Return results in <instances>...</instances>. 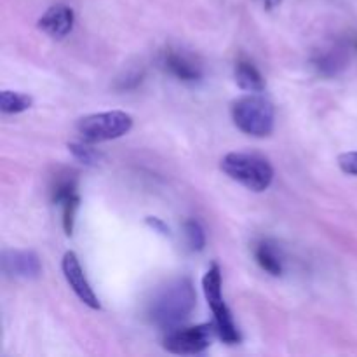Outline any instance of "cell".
<instances>
[{
  "instance_id": "8fae6325",
  "label": "cell",
  "mask_w": 357,
  "mask_h": 357,
  "mask_svg": "<svg viewBox=\"0 0 357 357\" xmlns=\"http://www.w3.org/2000/svg\"><path fill=\"white\" fill-rule=\"evenodd\" d=\"M349 56L347 51L340 45H335V47H326L321 49V51L316 52L314 56V66L319 70L323 75H337L342 70L347 66Z\"/></svg>"
},
{
  "instance_id": "6da1fadb",
  "label": "cell",
  "mask_w": 357,
  "mask_h": 357,
  "mask_svg": "<svg viewBox=\"0 0 357 357\" xmlns=\"http://www.w3.org/2000/svg\"><path fill=\"white\" fill-rule=\"evenodd\" d=\"M197 295L190 279L181 278L167 282L149 303V317L162 330H174L194 310Z\"/></svg>"
},
{
  "instance_id": "7a4b0ae2",
  "label": "cell",
  "mask_w": 357,
  "mask_h": 357,
  "mask_svg": "<svg viewBox=\"0 0 357 357\" xmlns=\"http://www.w3.org/2000/svg\"><path fill=\"white\" fill-rule=\"evenodd\" d=\"M220 166L227 176L246 187L248 190L264 192L271 187L274 180V169L268 160L257 153H227Z\"/></svg>"
},
{
  "instance_id": "5bb4252c",
  "label": "cell",
  "mask_w": 357,
  "mask_h": 357,
  "mask_svg": "<svg viewBox=\"0 0 357 357\" xmlns=\"http://www.w3.org/2000/svg\"><path fill=\"white\" fill-rule=\"evenodd\" d=\"M33 100L28 94L17 91H2L0 93V110L3 114H21L31 107Z\"/></svg>"
},
{
  "instance_id": "e0dca14e",
  "label": "cell",
  "mask_w": 357,
  "mask_h": 357,
  "mask_svg": "<svg viewBox=\"0 0 357 357\" xmlns=\"http://www.w3.org/2000/svg\"><path fill=\"white\" fill-rule=\"evenodd\" d=\"M68 150L79 162L86 164V166H96L101 159L100 153L87 143H70Z\"/></svg>"
},
{
  "instance_id": "44dd1931",
  "label": "cell",
  "mask_w": 357,
  "mask_h": 357,
  "mask_svg": "<svg viewBox=\"0 0 357 357\" xmlns=\"http://www.w3.org/2000/svg\"><path fill=\"white\" fill-rule=\"evenodd\" d=\"M264 3L267 9H274L275 6H279V3H281V0H264Z\"/></svg>"
},
{
  "instance_id": "ffe728a7",
  "label": "cell",
  "mask_w": 357,
  "mask_h": 357,
  "mask_svg": "<svg viewBox=\"0 0 357 357\" xmlns=\"http://www.w3.org/2000/svg\"><path fill=\"white\" fill-rule=\"evenodd\" d=\"M145 222H146V225L152 227V229L155 230V232L162 234V236H169V227H167L166 223H164L160 218H155V216H149V218H146Z\"/></svg>"
},
{
  "instance_id": "277c9868",
  "label": "cell",
  "mask_w": 357,
  "mask_h": 357,
  "mask_svg": "<svg viewBox=\"0 0 357 357\" xmlns=\"http://www.w3.org/2000/svg\"><path fill=\"white\" fill-rule=\"evenodd\" d=\"M202 289H204L208 305L211 307L213 316H215V321H213V324H215V333L225 344H239V330H237L232 314H230L229 307H227L225 300H223L222 272H220V267L216 264H213L209 267V271L206 272L204 279H202Z\"/></svg>"
},
{
  "instance_id": "3957f363",
  "label": "cell",
  "mask_w": 357,
  "mask_h": 357,
  "mask_svg": "<svg viewBox=\"0 0 357 357\" xmlns=\"http://www.w3.org/2000/svg\"><path fill=\"white\" fill-rule=\"evenodd\" d=\"M232 121L239 131L255 138H265L274 131V107L258 94H248L232 103Z\"/></svg>"
},
{
  "instance_id": "7c38bea8",
  "label": "cell",
  "mask_w": 357,
  "mask_h": 357,
  "mask_svg": "<svg viewBox=\"0 0 357 357\" xmlns=\"http://www.w3.org/2000/svg\"><path fill=\"white\" fill-rule=\"evenodd\" d=\"M236 82L241 89L250 93H261L265 89V80L257 66L248 59H239L236 63Z\"/></svg>"
},
{
  "instance_id": "2e32d148",
  "label": "cell",
  "mask_w": 357,
  "mask_h": 357,
  "mask_svg": "<svg viewBox=\"0 0 357 357\" xmlns=\"http://www.w3.org/2000/svg\"><path fill=\"white\" fill-rule=\"evenodd\" d=\"M77 194V181L75 178L66 174V176L59 178L56 181V185L52 187V202L54 204H61L63 201H66L68 197Z\"/></svg>"
},
{
  "instance_id": "ba28073f",
  "label": "cell",
  "mask_w": 357,
  "mask_h": 357,
  "mask_svg": "<svg viewBox=\"0 0 357 357\" xmlns=\"http://www.w3.org/2000/svg\"><path fill=\"white\" fill-rule=\"evenodd\" d=\"M3 272L16 279H35L40 274V260L31 251H6L2 257Z\"/></svg>"
},
{
  "instance_id": "8992f818",
  "label": "cell",
  "mask_w": 357,
  "mask_h": 357,
  "mask_svg": "<svg viewBox=\"0 0 357 357\" xmlns=\"http://www.w3.org/2000/svg\"><path fill=\"white\" fill-rule=\"evenodd\" d=\"M215 324H201L190 328H174L164 337V349L180 356H195L204 352L211 344Z\"/></svg>"
},
{
  "instance_id": "5b68a950",
  "label": "cell",
  "mask_w": 357,
  "mask_h": 357,
  "mask_svg": "<svg viewBox=\"0 0 357 357\" xmlns=\"http://www.w3.org/2000/svg\"><path fill=\"white\" fill-rule=\"evenodd\" d=\"M132 128V117L126 112H101L79 119L77 131L87 143H101L128 135Z\"/></svg>"
},
{
  "instance_id": "ac0fdd59",
  "label": "cell",
  "mask_w": 357,
  "mask_h": 357,
  "mask_svg": "<svg viewBox=\"0 0 357 357\" xmlns=\"http://www.w3.org/2000/svg\"><path fill=\"white\" fill-rule=\"evenodd\" d=\"M79 202H80L79 195L75 194L59 204L63 209V229H65L66 236H72V232H73V225H75V215H77V209H79Z\"/></svg>"
},
{
  "instance_id": "4fadbf2b",
  "label": "cell",
  "mask_w": 357,
  "mask_h": 357,
  "mask_svg": "<svg viewBox=\"0 0 357 357\" xmlns=\"http://www.w3.org/2000/svg\"><path fill=\"white\" fill-rule=\"evenodd\" d=\"M255 257H257L258 265L264 268L267 274L278 275L282 274V260H281V255L279 251L275 250L274 244H271L268 241H261V243L257 244L255 248Z\"/></svg>"
},
{
  "instance_id": "30bf717a",
  "label": "cell",
  "mask_w": 357,
  "mask_h": 357,
  "mask_svg": "<svg viewBox=\"0 0 357 357\" xmlns=\"http://www.w3.org/2000/svg\"><path fill=\"white\" fill-rule=\"evenodd\" d=\"M162 65L171 75L183 80V82H197V80H201L202 77L201 66H199L194 59L188 58L187 54H183V52L166 51V54H164V59H162Z\"/></svg>"
},
{
  "instance_id": "9a60e30c",
  "label": "cell",
  "mask_w": 357,
  "mask_h": 357,
  "mask_svg": "<svg viewBox=\"0 0 357 357\" xmlns=\"http://www.w3.org/2000/svg\"><path fill=\"white\" fill-rule=\"evenodd\" d=\"M185 230V239H187L188 250L199 253V251L204 250L206 246V236L204 229H202L201 223L197 220H188L183 227Z\"/></svg>"
},
{
  "instance_id": "d6986e66",
  "label": "cell",
  "mask_w": 357,
  "mask_h": 357,
  "mask_svg": "<svg viewBox=\"0 0 357 357\" xmlns=\"http://www.w3.org/2000/svg\"><path fill=\"white\" fill-rule=\"evenodd\" d=\"M338 166L344 173L351 174V176H357V152L342 153L338 157Z\"/></svg>"
},
{
  "instance_id": "9c48e42d",
  "label": "cell",
  "mask_w": 357,
  "mask_h": 357,
  "mask_svg": "<svg viewBox=\"0 0 357 357\" xmlns=\"http://www.w3.org/2000/svg\"><path fill=\"white\" fill-rule=\"evenodd\" d=\"M73 10L65 3H56L49 7L38 20V28L52 38H63L73 28Z\"/></svg>"
},
{
  "instance_id": "52a82bcc",
  "label": "cell",
  "mask_w": 357,
  "mask_h": 357,
  "mask_svg": "<svg viewBox=\"0 0 357 357\" xmlns=\"http://www.w3.org/2000/svg\"><path fill=\"white\" fill-rule=\"evenodd\" d=\"M61 268L63 274H65L66 282H68L70 288L73 289V293L79 296L80 302H84L87 307H91V309H100V300L94 295L93 288H91L89 281H87V278L84 275L82 267H80L79 258H77V255L73 253V251L65 253L61 261Z\"/></svg>"
}]
</instances>
